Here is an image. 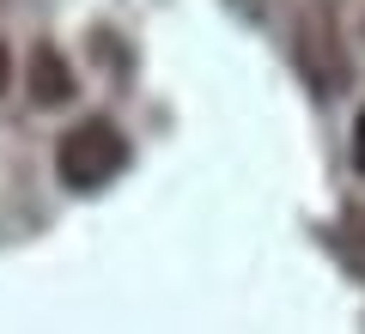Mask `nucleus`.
<instances>
[{"mask_svg": "<svg viewBox=\"0 0 365 334\" xmlns=\"http://www.w3.org/2000/svg\"><path fill=\"white\" fill-rule=\"evenodd\" d=\"M353 170L365 177V103H359V116H353Z\"/></svg>", "mask_w": 365, "mask_h": 334, "instance_id": "20e7f679", "label": "nucleus"}, {"mask_svg": "<svg viewBox=\"0 0 365 334\" xmlns=\"http://www.w3.org/2000/svg\"><path fill=\"white\" fill-rule=\"evenodd\" d=\"M6 79H13V55H6V43H0V91H6Z\"/></svg>", "mask_w": 365, "mask_h": 334, "instance_id": "39448f33", "label": "nucleus"}, {"mask_svg": "<svg viewBox=\"0 0 365 334\" xmlns=\"http://www.w3.org/2000/svg\"><path fill=\"white\" fill-rule=\"evenodd\" d=\"M292 55H299V73L311 79V91L335 98L347 85V43H341V19L329 0H311L299 13V31H292Z\"/></svg>", "mask_w": 365, "mask_h": 334, "instance_id": "f03ea898", "label": "nucleus"}, {"mask_svg": "<svg viewBox=\"0 0 365 334\" xmlns=\"http://www.w3.org/2000/svg\"><path fill=\"white\" fill-rule=\"evenodd\" d=\"M25 91L37 110H61V103H73V67H67V55L55 49V43H37L25 61Z\"/></svg>", "mask_w": 365, "mask_h": 334, "instance_id": "7ed1b4c3", "label": "nucleus"}, {"mask_svg": "<svg viewBox=\"0 0 365 334\" xmlns=\"http://www.w3.org/2000/svg\"><path fill=\"white\" fill-rule=\"evenodd\" d=\"M122 165H128V140H122L104 116H91V122H79V128H67L61 146H55V177H61L67 189H79V194L104 189Z\"/></svg>", "mask_w": 365, "mask_h": 334, "instance_id": "f257e3e1", "label": "nucleus"}]
</instances>
